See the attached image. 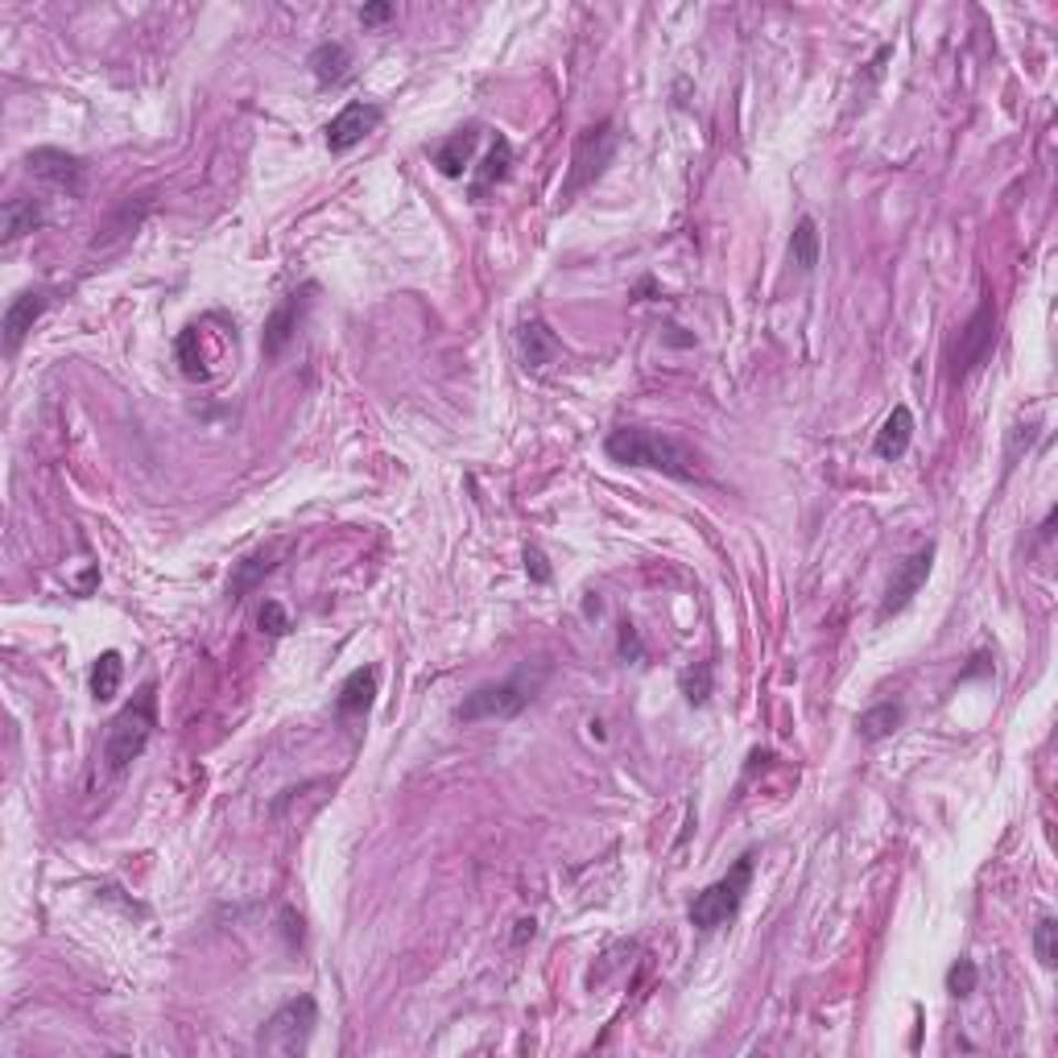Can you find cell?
Here are the masks:
<instances>
[{
    "mask_svg": "<svg viewBox=\"0 0 1058 1058\" xmlns=\"http://www.w3.org/2000/svg\"><path fill=\"white\" fill-rule=\"evenodd\" d=\"M608 460L625 463V467H653V472H666L674 480H699V455L662 430L646 427H620L608 434Z\"/></svg>",
    "mask_w": 1058,
    "mask_h": 1058,
    "instance_id": "1",
    "label": "cell"
},
{
    "mask_svg": "<svg viewBox=\"0 0 1058 1058\" xmlns=\"http://www.w3.org/2000/svg\"><path fill=\"white\" fill-rule=\"evenodd\" d=\"M154 728H157V686L145 683L137 691V699L108 724V736H103V765H108V773H124V769L133 765L141 752L150 749Z\"/></svg>",
    "mask_w": 1058,
    "mask_h": 1058,
    "instance_id": "2",
    "label": "cell"
},
{
    "mask_svg": "<svg viewBox=\"0 0 1058 1058\" xmlns=\"http://www.w3.org/2000/svg\"><path fill=\"white\" fill-rule=\"evenodd\" d=\"M749 885H752V856L745 852L732 864V872H728V877L712 881V885L703 889L699 897L691 902V926H695V930H703V935H712V930H719V926H728V922L740 914V905H745V893H749Z\"/></svg>",
    "mask_w": 1058,
    "mask_h": 1058,
    "instance_id": "3",
    "label": "cell"
},
{
    "mask_svg": "<svg viewBox=\"0 0 1058 1058\" xmlns=\"http://www.w3.org/2000/svg\"><path fill=\"white\" fill-rule=\"evenodd\" d=\"M538 679H542V674H538ZM538 679H529V670H521V674H513L505 683L476 686V691L455 707V719H460V724H480V719L521 716L529 707V699H533V691H538Z\"/></svg>",
    "mask_w": 1058,
    "mask_h": 1058,
    "instance_id": "4",
    "label": "cell"
},
{
    "mask_svg": "<svg viewBox=\"0 0 1058 1058\" xmlns=\"http://www.w3.org/2000/svg\"><path fill=\"white\" fill-rule=\"evenodd\" d=\"M315 1025H319V1005H315V996H294V1001H286L269 1022L261 1025L256 1046H261L265 1055H286V1058L302 1055L310 1034H315Z\"/></svg>",
    "mask_w": 1058,
    "mask_h": 1058,
    "instance_id": "5",
    "label": "cell"
},
{
    "mask_svg": "<svg viewBox=\"0 0 1058 1058\" xmlns=\"http://www.w3.org/2000/svg\"><path fill=\"white\" fill-rule=\"evenodd\" d=\"M613 154H616L613 120H599L596 129H587V133L580 137V145H575V157H571V174H566L563 199H575L583 187H592L599 174H604V166L613 162Z\"/></svg>",
    "mask_w": 1058,
    "mask_h": 1058,
    "instance_id": "6",
    "label": "cell"
},
{
    "mask_svg": "<svg viewBox=\"0 0 1058 1058\" xmlns=\"http://www.w3.org/2000/svg\"><path fill=\"white\" fill-rule=\"evenodd\" d=\"M992 343H996V307H992V298H984L980 310L963 323V331H959L956 343H951V376L959 381V376H968L972 368H980L984 356L992 352Z\"/></svg>",
    "mask_w": 1058,
    "mask_h": 1058,
    "instance_id": "7",
    "label": "cell"
},
{
    "mask_svg": "<svg viewBox=\"0 0 1058 1058\" xmlns=\"http://www.w3.org/2000/svg\"><path fill=\"white\" fill-rule=\"evenodd\" d=\"M930 566H935V547L910 554V559H905L897 571H893V580H889V592H885V599H881V613H877V620H889V616L902 613L905 604L918 596V587L926 583Z\"/></svg>",
    "mask_w": 1058,
    "mask_h": 1058,
    "instance_id": "8",
    "label": "cell"
},
{
    "mask_svg": "<svg viewBox=\"0 0 1058 1058\" xmlns=\"http://www.w3.org/2000/svg\"><path fill=\"white\" fill-rule=\"evenodd\" d=\"M376 124H381V108H376V103H364V100L348 103L340 117L323 129L327 150H331V154H348L352 145H360V141L373 133Z\"/></svg>",
    "mask_w": 1058,
    "mask_h": 1058,
    "instance_id": "9",
    "label": "cell"
},
{
    "mask_svg": "<svg viewBox=\"0 0 1058 1058\" xmlns=\"http://www.w3.org/2000/svg\"><path fill=\"white\" fill-rule=\"evenodd\" d=\"M25 166H30L34 178L51 183V187L70 190V195H79V187H84V170H87L84 157L67 154V150H30V154H25Z\"/></svg>",
    "mask_w": 1058,
    "mask_h": 1058,
    "instance_id": "10",
    "label": "cell"
},
{
    "mask_svg": "<svg viewBox=\"0 0 1058 1058\" xmlns=\"http://www.w3.org/2000/svg\"><path fill=\"white\" fill-rule=\"evenodd\" d=\"M46 307H51V290H21L9 302V310H4V352L9 356H18L21 340L34 331V323L46 315Z\"/></svg>",
    "mask_w": 1058,
    "mask_h": 1058,
    "instance_id": "11",
    "label": "cell"
},
{
    "mask_svg": "<svg viewBox=\"0 0 1058 1058\" xmlns=\"http://www.w3.org/2000/svg\"><path fill=\"white\" fill-rule=\"evenodd\" d=\"M315 290V286H307L302 294H290L282 307L265 319V335H261V348H265V356L274 360V356H282V348L294 340V331H298V319H302V310L310 307V298L307 294Z\"/></svg>",
    "mask_w": 1058,
    "mask_h": 1058,
    "instance_id": "12",
    "label": "cell"
},
{
    "mask_svg": "<svg viewBox=\"0 0 1058 1058\" xmlns=\"http://www.w3.org/2000/svg\"><path fill=\"white\" fill-rule=\"evenodd\" d=\"M910 443H914V414H910V406H893L885 427L872 439V451H877V460H902Z\"/></svg>",
    "mask_w": 1058,
    "mask_h": 1058,
    "instance_id": "13",
    "label": "cell"
},
{
    "mask_svg": "<svg viewBox=\"0 0 1058 1058\" xmlns=\"http://www.w3.org/2000/svg\"><path fill=\"white\" fill-rule=\"evenodd\" d=\"M286 550H290V542L269 547V550H256V554H249L244 563H236V575H232V583H228V596L244 599V592H253L256 583L265 580L269 571H277V563H282V554H286Z\"/></svg>",
    "mask_w": 1058,
    "mask_h": 1058,
    "instance_id": "14",
    "label": "cell"
},
{
    "mask_svg": "<svg viewBox=\"0 0 1058 1058\" xmlns=\"http://www.w3.org/2000/svg\"><path fill=\"white\" fill-rule=\"evenodd\" d=\"M480 145V129L476 124H467V129H460V133H451V137L434 150V166L447 174V178H460L467 166H472V154H476Z\"/></svg>",
    "mask_w": 1058,
    "mask_h": 1058,
    "instance_id": "15",
    "label": "cell"
},
{
    "mask_svg": "<svg viewBox=\"0 0 1058 1058\" xmlns=\"http://www.w3.org/2000/svg\"><path fill=\"white\" fill-rule=\"evenodd\" d=\"M517 343H521V360L526 368H547L550 360L559 356V340L547 331L542 319H526L521 331H517Z\"/></svg>",
    "mask_w": 1058,
    "mask_h": 1058,
    "instance_id": "16",
    "label": "cell"
},
{
    "mask_svg": "<svg viewBox=\"0 0 1058 1058\" xmlns=\"http://www.w3.org/2000/svg\"><path fill=\"white\" fill-rule=\"evenodd\" d=\"M0 220H4V240L13 244V240L30 236L46 223V207H42V199H9L0 207Z\"/></svg>",
    "mask_w": 1058,
    "mask_h": 1058,
    "instance_id": "17",
    "label": "cell"
},
{
    "mask_svg": "<svg viewBox=\"0 0 1058 1058\" xmlns=\"http://www.w3.org/2000/svg\"><path fill=\"white\" fill-rule=\"evenodd\" d=\"M373 691H376V674L368 666H360L348 674V683L340 686V699H335V712H340V719H356L368 712V703H373Z\"/></svg>",
    "mask_w": 1058,
    "mask_h": 1058,
    "instance_id": "18",
    "label": "cell"
},
{
    "mask_svg": "<svg viewBox=\"0 0 1058 1058\" xmlns=\"http://www.w3.org/2000/svg\"><path fill=\"white\" fill-rule=\"evenodd\" d=\"M310 70H315V79L323 87H340L352 75V54H348L343 42H323L310 54Z\"/></svg>",
    "mask_w": 1058,
    "mask_h": 1058,
    "instance_id": "19",
    "label": "cell"
},
{
    "mask_svg": "<svg viewBox=\"0 0 1058 1058\" xmlns=\"http://www.w3.org/2000/svg\"><path fill=\"white\" fill-rule=\"evenodd\" d=\"M509 166H513V145H509V137H496L493 141V150H488V157L480 162V174H476V183H472V199H484L488 190L509 174Z\"/></svg>",
    "mask_w": 1058,
    "mask_h": 1058,
    "instance_id": "20",
    "label": "cell"
},
{
    "mask_svg": "<svg viewBox=\"0 0 1058 1058\" xmlns=\"http://www.w3.org/2000/svg\"><path fill=\"white\" fill-rule=\"evenodd\" d=\"M790 265L798 274H815V265H819V223L811 216H803L794 236H790Z\"/></svg>",
    "mask_w": 1058,
    "mask_h": 1058,
    "instance_id": "21",
    "label": "cell"
},
{
    "mask_svg": "<svg viewBox=\"0 0 1058 1058\" xmlns=\"http://www.w3.org/2000/svg\"><path fill=\"white\" fill-rule=\"evenodd\" d=\"M902 719H905L902 703H877V707H869L864 716L856 719V728H860L864 740H885V736H893L902 728Z\"/></svg>",
    "mask_w": 1058,
    "mask_h": 1058,
    "instance_id": "22",
    "label": "cell"
},
{
    "mask_svg": "<svg viewBox=\"0 0 1058 1058\" xmlns=\"http://www.w3.org/2000/svg\"><path fill=\"white\" fill-rule=\"evenodd\" d=\"M120 679H124V662H120L117 649L100 653V658H96V666H91V699H96V703L117 699Z\"/></svg>",
    "mask_w": 1058,
    "mask_h": 1058,
    "instance_id": "23",
    "label": "cell"
},
{
    "mask_svg": "<svg viewBox=\"0 0 1058 1058\" xmlns=\"http://www.w3.org/2000/svg\"><path fill=\"white\" fill-rule=\"evenodd\" d=\"M178 364H183V373H187L190 381H207L203 356H199V323L187 327V331L178 335Z\"/></svg>",
    "mask_w": 1058,
    "mask_h": 1058,
    "instance_id": "24",
    "label": "cell"
},
{
    "mask_svg": "<svg viewBox=\"0 0 1058 1058\" xmlns=\"http://www.w3.org/2000/svg\"><path fill=\"white\" fill-rule=\"evenodd\" d=\"M1034 956H1038L1042 968H1055L1058 963V922L1042 918L1034 926Z\"/></svg>",
    "mask_w": 1058,
    "mask_h": 1058,
    "instance_id": "25",
    "label": "cell"
},
{
    "mask_svg": "<svg viewBox=\"0 0 1058 1058\" xmlns=\"http://www.w3.org/2000/svg\"><path fill=\"white\" fill-rule=\"evenodd\" d=\"M976 980H980V972H976L972 959H956L951 972H947V992H951V996H972Z\"/></svg>",
    "mask_w": 1058,
    "mask_h": 1058,
    "instance_id": "26",
    "label": "cell"
},
{
    "mask_svg": "<svg viewBox=\"0 0 1058 1058\" xmlns=\"http://www.w3.org/2000/svg\"><path fill=\"white\" fill-rule=\"evenodd\" d=\"M256 620H261V629L269 632V637H286V632H290V616H286V608H282L277 599H265Z\"/></svg>",
    "mask_w": 1058,
    "mask_h": 1058,
    "instance_id": "27",
    "label": "cell"
},
{
    "mask_svg": "<svg viewBox=\"0 0 1058 1058\" xmlns=\"http://www.w3.org/2000/svg\"><path fill=\"white\" fill-rule=\"evenodd\" d=\"M683 691H686V699L695 703V707H703V703H707V695H712V666H707V662H699V679H695V670H686Z\"/></svg>",
    "mask_w": 1058,
    "mask_h": 1058,
    "instance_id": "28",
    "label": "cell"
},
{
    "mask_svg": "<svg viewBox=\"0 0 1058 1058\" xmlns=\"http://www.w3.org/2000/svg\"><path fill=\"white\" fill-rule=\"evenodd\" d=\"M389 18H393V4H364V9H360V21H364V25H381V21Z\"/></svg>",
    "mask_w": 1058,
    "mask_h": 1058,
    "instance_id": "29",
    "label": "cell"
},
{
    "mask_svg": "<svg viewBox=\"0 0 1058 1058\" xmlns=\"http://www.w3.org/2000/svg\"><path fill=\"white\" fill-rule=\"evenodd\" d=\"M526 566L533 571V580L538 583L550 580V566H547V559H542V550H526Z\"/></svg>",
    "mask_w": 1058,
    "mask_h": 1058,
    "instance_id": "30",
    "label": "cell"
},
{
    "mask_svg": "<svg viewBox=\"0 0 1058 1058\" xmlns=\"http://www.w3.org/2000/svg\"><path fill=\"white\" fill-rule=\"evenodd\" d=\"M517 926H521V930H517V943L533 939V918H529V922H517Z\"/></svg>",
    "mask_w": 1058,
    "mask_h": 1058,
    "instance_id": "31",
    "label": "cell"
}]
</instances>
